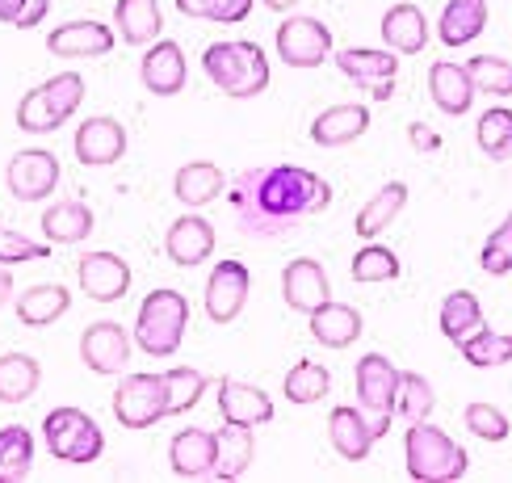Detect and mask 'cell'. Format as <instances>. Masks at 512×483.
<instances>
[{
	"label": "cell",
	"instance_id": "6da1fadb",
	"mask_svg": "<svg viewBox=\"0 0 512 483\" xmlns=\"http://www.w3.org/2000/svg\"><path fill=\"white\" fill-rule=\"evenodd\" d=\"M256 210L269 219H307L328 210L332 202V185L324 177H315L311 168H298V164H277L269 173H261L256 181V194H252Z\"/></svg>",
	"mask_w": 512,
	"mask_h": 483
},
{
	"label": "cell",
	"instance_id": "7a4b0ae2",
	"mask_svg": "<svg viewBox=\"0 0 512 483\" xmlns=\"http://www.w3.org/2000/svg\"><path fill=\"white\" fill-rule=\"evenodd\" d=\"M202 72L227 97H261L273 80L269 55L261 51V42H248V38L210 42L202 51Z\"/></svg>",
	"mask_w": 512,
	"mask_h": 483
},
{
	"label": "cell",
	"instance_id": "3957f363",
	"mask_svg": "<svg viewBox=\"0 0 512 483\" xmlns=\"http://www.w3.org/2000/svg\"><path fill=\"white\" fill-rule=\"evenodd\" d=\"M403 458H408V475L420 483H454L471 467V458H466L458 441L445 429L429 425V420H416L408 429V437H403Z\"/></svg>",
	"mask_w": 512,
	"mask_h": 483
},
{
	"label": "cell",
	"instance_id": "277c9868",
	"mask_svg": "<svg viewBox=\"0 0 512 483\" xmlns=\"http://www.w3.org/2000/svg\"><path fill=\"white\" fill-rule=\"evenodd\" d=\"M189 328V299L181 290H152L135 315V341L147 357H173Z\"/></svg>",
	"mask_w": 512,
	"mask_h": 483
},
{
	"label": "cell",
	"instance_id": "5b68a950",
	"mask_svg": "<svg viewBox=\"0 0 512 483\" xmlns=\"http://www.w3.org/2000/svg\"><path fill=\"white\" fill-rule=\"evenodd\" d=\"M84 101V76L80 72H55L51 80H42L38 89H30L17 105V126L26 135H51L63 122H72V114Z\"/></svg>",
	"mask_w": 512,
	"mask_h": 483
},
{
	"label": "cell",
	"instance_id": "8992f818",
	"mask_svg": "<svg viewBox=\"0 0 512 483\" xmlns=\"http://www.w3.org/2000/svg\"><path fill=\"white\" fill-rule=\"evenodd\" d=\"M42 441L59 462H72V467H89L105 454L101 425L80 408H55L42 416Z\"/></svg>",
	"mask_w": 512,
	"mask_h": 483
},
{
	"label": "cell",
	"instance_id": "52a82bcc",
	"mask_svg": "<svg viewBox=\"0 0 512 483\" xmlns=\"http://www.w3.org/2000/svg\"><path fill=\"white\" fill-rule=\"evenodd\" d=\"M399 366L382 353H366L357 362V408L370 416V425L378 437H387L391 416L399 404Z\"/></svg>",
	"mask_w": 512,
	"mask_h": 483
},
{
	"label": "cell",
	"instance_id": "ba28073f",
	"mask_svg": "<svg viewBox=\"0 0 512 483\" xmlns=\"http://www.w3.org/2000/svg\"><path fill=\"white\" fill-rule=\"evenodd\" d=\"M273 47L286 68L307 72V68H319L324 59H332V30L315 17H286L282 26H277Z\"/></svg>",
	"mask_w": 512,
	"mask_h": 483
},
{
	"label": "cell",
	"instance_id": "9c48e42d",
	"mask_svg": "<svg viewBox=\"0 0 512 483\" xmlns=\"http://www.w3.org/2000/svg\"><path fill=\"white\" fill-rule=\"evenodd\" d=\"M114 416L122 429H152L168 416L160 374H126L114 391Z\"/></svg>",
	"mask_w": 512,
	"mask_h": 483
},
{
	"label": "cell",
	"instance_id": "30bf717a",
	"mask_svg": "<svg viewBox=\"0 0 512 483\" xmlns=\"http://www.w3.org/2000/svg\"><path fill=\"white\" fill-rule=\"evenodd\" d=\"M63 177L59 168V156L47 152V147H26V152H17L5 168V185L17 202H42L55 194V185Z\"/></svg>",
	"mask_w": 512,
	"mask_h": 483
},
{
	"label": "cell",
	"instance_id": "8fae6325",
	"mask_svg": "<svg viewBox=\"0 0 512 483\" xmlns=\"http://www.w3.org/2000/svg\"><path fill=\"white\" fill-rule=\"evenodd\" d=\"M336 68L345 72L357 89H366L374 101H391L395 93V76H399V59L395 51H374V47H349L336 55Z\"/></svg>",
	"mask_w": 512,
	"mask_h": 483
},
{
	"label": "cell",
	"instance_id": "7c38bea8",
	"mask_svg": "<svg viewBox=\"0 0 512 483\" xmlns=\"http://www.w3.org/2000/svg\"><path fill=\"white\" fill-rule=\"evenodd\" d=\"M252 273L244 261H219L206 278V315L215 324H236L240 311L248 307Z\"/></svg>",
	"mask_w": 512,
	"mask_h": 483
},
{
	"label": "cell",
	"instance_id": "4fadbf2b",
	"mask_svg": "<svg viewBox=\"0 0 512 483\" xmlns=\"http://www.w3.org/2000/svg\"><path fill=\"white\" fill-rule=\"evenodd\" d=\"M72 152L84 168H105V164H118L126 156V126L110 114H93L76 126V139H72Z\"/></svg>",
	"mask_w": 512,
	"mask_h": 483
},
{
	"label": "cell",
	"instance_id": "5bb4252c",
	"mask_svg": "<svg viewBox=\"0 0 512 483\" xmlns=\"http://www.w3.org/2000/svg\"><path fill=\"white\" fill-rule=\"evenodd\" d=\"M139 80L152 97H177L185 89V80H189V63H185L181 42L156 38L139 59Z\"/></svg>",
	"mask_w": 512,
	"mask_h": 483
},
{
	"label": "cell",
	"instance_id": "9a60e30c",
	"mask_svg": "<svg viewBox=\"0 0 512 483\" xmlns=\"http://www.w3.org/2000/svg\"><path fill=\"white\" fill-rule=\"evenodd\" d=\"M76 282L93 303H118L131 290V265L118 252H84L76 261Z\"/></svg>",
	"mask_w": 512,
	"mask_h": 483
},
{
	"label": "cell",
	"instance_id": "2e32d148",
	"mask_svg": "<svg viewBox=\"0 0 512 483\" xmlns=\"http://www.w3.org/2000/svg\"><path fill=\"white\" fill-rule=\"evenodd\" d=\"M80 362L93 374H122L131 362V332L114 320H97L80 332Z\"/></svg>",
	"mask_w": 512,
	"mask_h": 483
},
{
	"label": "cell",
	"instance_id": "e0dca14e",
	"mask_svg": "<svg viewBox=\"0 0 512 483\" xmlns=\"http://www.w3.org/2000/svg\"><path fill=\"white\" fill-rule=\"evenodd\" d=\"M164 252L177 269H194V265L210 261L215 257V223L194 215V210H185V215L173 219V227H168Z\"/></svg>",
	"mask_w": 512,
	"mask_h": 483
},
{
	"label": "cell",
	"instance_id": "ac0fdd59",
	"mask_svg": "<svg viewBox=\"0 0 512 483\" xmlns=\"http://www.w3.org/2000/svg\"><path fill=\"white\" fill-rule=\"evenodd\" d=\"M118 34L110 26H101V21H63L47 34V51L55 59H101L114 51Z\"/></svg>",
	"mask_w": 512,
	"mask_h": 483
},
{
	"label": "cell",
	"instance_id": "d6986e66",
	"mask_svg": "<svg viewBox=\"0 0 512 483\" xmlns=\"http://www.w3.org/2000/svg\"><path fill=\"white\" fill-rule=\"evenodd\" d=\"M282 299L290 311L298 315H311L319 303H328L332 299V282H328V273L324 265H319L315 257H298L282 269Z\"/></svg>",
	"mask_w": 512,
	"mask_h": 483
},
{
	"label": "cell",
	"instance_id": "ffe728a7",
	"mask_svg": "<svg viewBox=\"0 0 512 483\" xmlns=\"http://www.w3.org/2000/svg\"><path fill=\"white\" fill-rule=\"evenodd\" d=\"M429 17H424L420 5H412V0H399V5H391L387 13H382V42H387V51L395 55H420L424 47H429Z\"/></svg>",
	"mask_w": 512,
	"mask_h": 483
},
{
	"label": "cell",
	"instance_id": "44dd1931",
	"mask_svg": "<svg viewBox=\"0 0 512 483\" xmlns=\"http://www.w3.org/2000/svg\"><path fill=\"white\" fill-rule=\"evenodd\" d=\"M328 441H332V450L345 458V462H366L370 450H374V441H378V433H374L370 416L361 412V408L340 404L328 416Z\"/></svg>",
	"mask_w": 512,
	"mask_h": 483
},
{
	"label": "cell",
	"instance_id": "7402d4cb",
	"mask_svg": "<svg viewBox=\"0 0 512 483\" xmlns=\"http://www.w3.org/2000/svg\"><path fill=\"white\" fill-rule=\"evenodd\" d=\"M273 399L252 387V383H240V378H223L219 383V416L231 420V425H248V429H261L273 420Z\"/></svg>",
	"mask_w": 512,
	"mask_h": 483
},
{
	"label": "cell",
	"instance_id": "603a6c76",
	"mask_svg": "<svg viewBox=\"0 0 512 483\" xmlns=\"http://www.w3.org/2000/svg\"><path fill=\"white\" fill-rule=\"evenodd\" d=\"M215 454H219V433L210 429H181L168 446V467L177 479H202L215 471Z\"/></svg>",
	"mask_w": 512,
	"mask_h": 483
},
{
	"label": "cell",
	"instance_id": "cb8c5ba5",
	"mask_svg": "<svg viewBox=\"0 0 512 483\" xmlns=\"http://www.w3.org/2000/svg\"><path fill=\"white\" fill-rule=\"evenodd\" d=\"M429 93H433V105L441 114H454L462 118L466 110L475 105V80L466 72V63H454V59H441L429 68Z\"/></svg>",
	"mask_w": 512,
	"mask_h": 483
},
{
	"label": "cell",
	"instance_id": "d4e9b609",
	"mask_svg": "<svg viewBox=\"0 0 512 483\" xmlns=\"http://www.w3.org/2000/svg\"><path fill=\"white\" fill-rule=\"evenodd\" d=\"M366 131H370V105L345 101V105H328V110L311 122V143L315 147H345Z\"/></svg>",
	"mask_w": 512,
	"mask_h": 483
},
{
	"label": "cell",
	"instance_id": "484cf974",
	"mask_svg": "<svg viewBox=\"0 0 512 483\" xmlns=\"http://www.w3.org/2000/svg\"><path fill=\"white\" fill-rule=\"evenodd\" d=\"M307 328H311V336L324 349H349L357 336H361V311L357 307H349V303H336V299H328V303H319L311 315H307Z\"/></svg>",
	"mask_w": 512,
	"mask_h": 483
},
{
	"label": "cell",
	"instance_id": "4316f807",
	"mask_svg": "<svg viewBox=\"0 0 512 483\" xmlns=\"http://www.w3.org/2000/svg\"><path fill=\"white\" fill-rule=\"evenodd\" d=\"M227 189V177H223V168L219 164H210V160H189L177 168V177H173V198L189 210H198V206H210L219 194Z\"/></svg>",
	"mask_w": 512,
	"mask_h": 483
},
{
	"label": "cell",
	"instance_id": "83f0119b",
	"mask_svg": "<svg viewBox=\"0 0 512 483\" xmlns=\"http://www.w3.org/2000/svg\"><path fill=\"white\" fill-rule=\"evenodd\" d=\"M403 206H408V185H403V181H387L366 206L357 210V219H353L357 240H378L382 231H387L403 215Z\"/></svg>",
	"mask_w": 512,
	"mask_h": 483
},
{
	"label": "cell",
	"instance_id": "f1b7e54d",
	"mask_svg": "<svg viewBox=\"0 0 512 483\" xmlns=\"http://www.w3.org/2000/svg\"><path fill=\"white\" fill-rule=\"evenodd\" d=\"M68 311H72V290L59 282H38L30 290H21L17 299V320L26 328H51Z\"/></svg>",
	"mask_w": 512,
	"mask_h": 483
},
{
	"label": "cell",
	"instance_id": "f546056e",
	"mask_svg": "<svg viewBox=\"0 0 512 483\" xmlns=\"http://www.w3.org/2000/svg\"><path fill=\"white\" fill-rule=\"evenodd\" d=\"M114 26L126 47H152L164 30V13L156 0H118L114 5Z\"/></svg>",
	"mask_w": 512,
	"mask_h": 483
},
{
	"label": "cell",
	"instance_id": "4dcf8cb0",
	"mask_svg": "<svg viewBox=\"0 0 512 483\" xmlns=\"http://www.w3.org/2000/svg\"><path fill=\"white\" fill-rule=\"evenodd\" d=\"M487 26V0H445L437 17V38L445 47H466Z\"/></svg>",
	"mask_w": 512,
	"mask_h": 483
},
{
	"label": "cell",
	"instance_id": "1f68e13d",
	"mask_svg": "<svg viewBox=\"0 0 512 483\" xmlns=\"http://www.w3.org/2000/svg\"><path fill=\"white\" fill-rule=\"evenodd\" d=\"M89 231H93L89 202L68 198V202H55L42 210V236H47V244H80V240H89Z\"/></svg>",
	"mask_w": 512,
	"mask_h": 483
},
{
	"label": "cell",
	"instance_id": "d6a6232c",
	"mask_svg": "<svg viewBox=\"0 0 512 483\" xmlns=\"http://www.w3.org/2000/svg\"><path fill=\"white\" fill-rule=\"evenodd\" d=\"M252 458H256V429L248 425H231V420H223V429H219V454H215V479H240L248 475L252 467Z\"/></svg>",
	"mask_w": 512,
	"mask_h": 483
},
{
	"label": "cell",
	"instance_id": "836d02e7",
	"mask_svg": "<svg viewBox=\"0 0 512 483\" xmlns=\"http://www.w3.org/2000/svg\"><path fill=\"white\" fill-rule=\"evenodd\" d=\"M42 383V366L30 353H5L0 357V404H26Z\"/></svg>",
	"mask_w": 512,
	"mask_h": 483
},
{
	"label": "cell",
	"instance_id": "e575fe53",
	"mask_svg": "<svg viewBox=\"0 0 512 483\" xmlns=\"http://www.w3.org/2000/svg\"><path fill=\"white\" fill-rule=\"evenodd\" d=\"M437 324H441V336H445V341L458 345V341H466L471 332H479V328H483V303L475 299L471 290H454V294H445Z\"/></svg>",
	"mask_w": 512,
	"mask_h": 483
},
{
	"label": "cell",
	"instance_id": "d590c367",
	"mask_svg": "<svg viewBox=\"0 0 512 483\" xmlns=\"http://www.w3.org/2000/svg\"><path fill=\"white\" fill-rule=\"evenodd\" d=\"M34 467V433L21 425L0 429V483H21Z\"/></svg>",
	"mask_w": 512,
	"mask_h": 483
},
{
	"label": "cell",
	"instance_id": "8d00e7d4",
	"mask_svg": "<svg viewBox=\"0 0 512 483\" xmlns=\"http://www.w3.org/2000/svg\"><path fill=\"white\" fill-rule=\"evenodd\" d=\"M462 362H471L475 370H492L512 362V332H496V328H479L466 341H458Z\"/></svg>",
	"mask_w": 512,
	"mask_h": 483
},
{
	"label": "cell",
	"instance_id": "74e56055",
	"mask_svg": "<svg viewBox=\"0 0 512 483\" xmlns=\"http://www.w3.org/2000/svg\"><path fill=\"white\" fill-rule=\"evenodd\" d=\"M164 408L168 416H181L189 408H198V399L206 395V374L194 370V366H173L164 370Z\"/></svg>",
	"mask_w": 512,
	"mask_h": 483
},
{
	"label": "cell",
	"instance_id": "f35d334b",
	"mask_svg": "<svg viewBox=\"0 0 512 483\" xmlns=\"http://www.w3.org/2000/svg\"><path fill=\"white\" fill-rule=\"evenodd\" d=\"M282 387H286L290 404L307 408V404H319V399L332 391V374H328L324 362H298V366H290V374H286Z\"/></svg>",
	"mask_w": 512,
	"mask_h": 483
},
{
	"label": "cell",
	"instance_id": "ab89813d",
	"mask_svg": "<svg viewBox=\"0 0 512 483\" xmlns=\"http://www.w3.org/2000/svg\"><path fill=\"white\" fill-rule=\"evenodd\" d=\"M399 273H403V261L395 257L391 248H382V244L357 248V257H353V282L378 286V282H395Z\"/></svg>",
	"mask_w": 512,
	"mask_h": 483
},
{
	"label": "cell",
	"instance_id": "60d3db41",
	"mask_svg": "<svg viewBox=\"0 0 512 483\" xmlns=\"http://www.w3.org/2000/svg\"><path fill=\"white\" fill-rule=\"evenodd\" d=\"M433 404H437V395L429 387V378L416 374V370H403L399 374V404H395V412L408 420V425H416V420H429Z\"/></svg>",
	"mask_w": 512,
	"mask_h": 483
},
{
	"label": "cell",
	"instance_id": "b9f144b4",
	"mask_svg": "<svg viewBox=\"0 0 512 483\" xmlns=\"http://www.w3.org/2000/svg\"><path fill=\"white\" fill-rule=\"evenodd\" d=\"M475 143H479V152L483 156H492V160H504V152L512 147V110L508 105H492L479 126H475Z\"/></svg>",
	"mask_w": 512,
	"mask_h": 483
},
{
	"label": "cell",
	"instance_id": "7bdbcfd3",
	"mask_svg": "<svg viewBox=\"0 0 512 483\" xmlns=\"http://www.w3.org/2000/svg\"><path fill=\"white\" fill-rule=\"evenodd\" d=\"M466 72L475 80V93L487 97H512V63L500 55H475L466 63Z\"/></svg>",
	"mask_w": 512,
	"mask_h": 483
},
{
	"label": "cell",
	"instance_id": "ee69618b",
	"mask_svg": "<svg viewBox=\"0 0 512 483\" xmlns=\"http://www.w3.org/2000/svg\"><path fill=\"white\" fill-rule=\"evenodd\" d=\"M256 0H177V9L185 17H202V21H219V26H240L248 21Z\"/></svg>",
	"mask_w": 512,
	"mask_h": 483
},
{
	"label": "cell",
	"instance_id": "f6af8a7d",
	"mask_svg": "<svg viewBox=\"0 0 512 483\" xmlns=\"http://www.w3.org/2000/svg\"><path fill=\"white\" fill-rule=\"evenodd\" d=\"M462 420H466V429H471L479 441H508V433H512L508 416L496 404H466Z\"/></svg>",
	"mask_w": 512,
	"mask_h": 483
},
{
	"label": "cell",
	"instance_id": "bcb514c9",
	"mask_svg": "<svg viewBox=\"0 0 512 483\" xmlns=\"http://www.w3.org/2000/svg\"><path fill=\"white\" fill-rule=\"evenodd\" d=\"M479 269L492 273V278H504L512 273V219H504L492 236H487L483 252H479Z\"/></svg>",
	"mask_w": 512,
	"mask_h": 483
},
{
	"label": "cell",
	"instance_id": "7dc6e473",
	"mask_svg": "<svg viewBox=\"0 0 512 483\" xmlns=\"http://www.w3.org/2000/svg\"><path fill=\"white\" fill-rule=\"evenodd\" d=\"M55 244H38L21 231H0V261L5 265H30V261H47Z\"/></svg>",
	"mask_w": 512,
	"mask_h": 483
},
{
	"label": "cell",
	"instance_id": "c3c4849f",
	"mask_svg": "<svg viewBox=\"0 0 512 483\" xmlns=\"http://www.w3.org/2000/svg\"><path fill=\"white\" fill-rule=\"evenodd\" d=\"M51 13V0H0V21L13 30H34Z\"/></svg>",
	"mask_w": 512,
	"mask_h": 483
},
{
	"label": "cell",
	"instance_id": "681fc988",
	"mask_svg": "<svg viewBox=\"0 0 512 483\" xmlns=\"http://www.w3.org/2000/svg\"><path fill=\"white\" fill-rule=\"evenodd\" d=\"M408 139H412V147H429V152H437V147H441V135L429 131L424 122H412V126H408Z\"/></svg>",
	"mask_w": 512,
	"mask_h": 483
},
{
	"label": "cell",
	"instance_id": "f907efd6",
	"mask_svg": "<svg viewBox=\"0 0 512 483\" xmlns=\"http://www.w3.org/2000/svg\"><path fill=\"white\" fill-rule=\"evenodd\" d=\"M13 303V265L0 261V307Z\"/></svg>",
	"mask_w": 512,
	"mask_h": 483
},
{
	"label": "cell",
	"instance_id": "816d5d0a",
	"mask_svg": "<svg viewBox=\"0 0 512 483\" xmlns=\"http://www.w3.org/2000/svg\"><path fill=\"white\" fill-rule=\"evenodd\" d=\"M261 5H265V9H273V13H290V9L298 5V0H261Z\"/></svg>",
	"mask_w": 512,
	"mask_h": 483
},
{
	"label": "cell",
	"instance_id": "f5cc1de1",
	"mask_svg": "<svg viewBox=\"0 0 512 483\" xmlns=\"http://www.w3.org/2000/svg\"><path fill=\"white\" fill-rule=\"evenodd\" d=\"M504 160H512V147H508V152H504Z\"/></svg>",
	"mask_w": 512,
	"mask_h": 483
}]
</instances>
